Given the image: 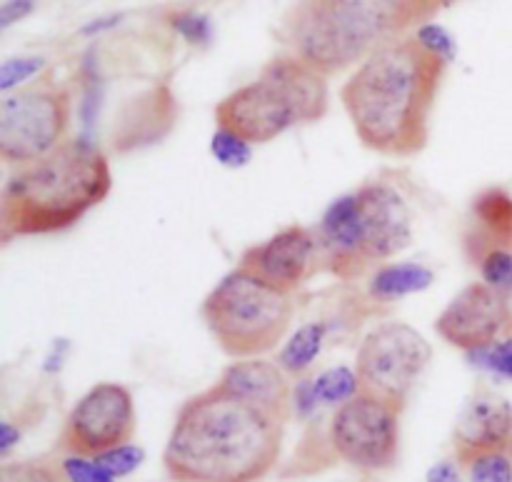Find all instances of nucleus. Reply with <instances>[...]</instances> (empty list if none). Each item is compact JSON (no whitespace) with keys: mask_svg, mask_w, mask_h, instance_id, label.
I'll use <instances>...</instances> for the list:
<instances>
[{"mask_svg":"<svg viewBox=\"0 0 512 482\" xmlns=\"http://www.w3.org/2000/svg\"><path fill=\"white\" fill-rule=\"evenodd\" d=\"M35 3L38 0H5L3 8H0V28L8 30L10 25L23 20L35 8Z\"/></svg>","mask_w":512,"mask_h":482,"instance_id":"obj_31","label":"nucleus"},{"mask_svg":"<svg viewBox=\"0 0 512 482\" xmlns=\"http://www.w3.org/2000/svg\"><path fill=\"white\" fill-rule=\"evenodd\" d=\"M173 28L183 35L188 43L205 45L213 35V25H210L208 15L200 13H180L173 18Z\"/></svg>","mask_w":512,"mask_h":482,"instance_id":"obj_28","label":"nucleus"},{"mask_svg":"<svg viewBox=\"0 0 512 482\" xmlns=\"http://www.w3.org/2000/svg\"><path fill=\"white\" fill-rule=\"evenodd\" d=\"M435 333L455 350L483 353L508 333L503 295L483 280L465 285L438 315Z\"/></svg>","mask_w":512,"mask_h":482,"instance_id":"obj_12","label":"nucleus"},{"mask_svg":"<svg viewBox=\"0 0 512 482\" xmlns=\"http://www.w3.org/2000/svg\"><path fill=\"white\" fill-rule=\"evenodd\" d=\"M415 40H418L428 53L438 55L445 63H450V60L455 58V40L450 38L448 30L440 28V25H423V28L418 30V35H415Z\"/></svg>","mask_w":512,"mask_h":482,"instance_id":"obj_26","label":"nucleus"},{"mask_svg":"<svg viewBox=\"0 0 512 482\" xmlns=\"http://www.w3.org/2000/svg\"><path fill=\"white\" fill-rule=\"evenodd\" d=\"M45 68V58L40 55H20V58H10L0 65V93L8 95L10 90L18 88L20 83L30 80Z\"/></svg>","mask_w":512,"mask_h":482,"instance_id":"obj_25","label":"nucleus"},{"mask_svg":"<svg viewBox=\"0 0 512 482\" xmlns=\"http://www.w3.org/2000/svg\"><path fill=\"white\" fill-rule=\"evenodd\" d=\"M113 188L108 155L70 138L35 163L13 168L0 193V240L63 233L98 208Z\"/></svg>","mask_w":512,"mask_h":482,"instance_id":"obj_3","label":"nucleus"},{"mask_svg":"<svg viewBox=\"0 0 512 482\" xmlns=\"http://www.w3.org/2000/svg\"><path fill=\"white\" fill-rule=\"evenodd\" d=\"M60 465H63L65 475H68V482H115L113 475L105 473L93 458L68 455Z\"/></svg>","mask_w":512,"mask_h":482,"instance_id":"obj_27","label":"nucleus"},{"mask_svg":"<svg viewBox=\"0 0 512 482\" xmlns=\"http://www.w3.org/2000/svg\"><path fill=\"white\" fill-rule=\"evenodd\" d=\"M445 60L418 40L380 43L340 90L360 145L388 158H413L428 145L430 115Z\"/></svg>","mask_w":512,"mask_h":482,"instance_id":"obj_1","label":"nucleus"},{"mask_svg":"<svg viewBox=\"0 0 512 482\" xmlns=\"http://www.w3.org/2000/svg\"><path fill=\"white\" fill-rule=\"evenodd\" d=\"M480 355H483V365L490 373H495L503 380H512V335L500 338L498 343H493Z\"/></svg>","mask_w":512,"mask_h":482,"instance_id":"obj_29","label":"nucleus"},{"mask_svg":"<svg viewBox=\"0 0 512 482\" xmlns=\"http://www.w3.org/2000/svg\"><path fill=\"white\" fill-rule=\"evenodd\" d=\"M470 482H512V458L510 453H490L470 460Z\"/></svg>","mask_w":512,"mask_h":482,"instance_id":"obj_23","label":"nucleus"},{"mask_svg":"<svg viewBox=\"0 0 512 482\" xmlns=\"http://www.w3.org/2000/svg\"><path fill=\"white\" fill-rule=\"evenodd\" d=\"M503 295V303H505V318H508V335H512V285Z\"/></svg>","mask_w":512,"mask_h":482,"instance_id":"obj_35","label":"nucleus"},{"mask_svg":"<svg viewBox=\"0 0 512 482\" xmlns=\"http://www.w3.org/2000/svg\"><path fill=\"white\" fill-rule=\"evenodd\" d=\"M435 273L420 263H393L378 268L370 278L368 293L378 303H393V300L408 298L413 293H423L433 285Z\"/></svg>","mask_w":512,"mask_h":482,"instance_id":"obj_17","label":"nucleus"},{"mask_svg":"<svg viewBox=\"0 0 512 482\" xmlns=\"http://www.w3.org/2000/svg\"><path fill=\"white\" fill-rule=\"evenodd\" d=\"M218 385L243 403L263 410L278 423H288L293 410V388L288 373L278 363L265 358L233 360L220 375Z\"/></svg>","mask_w":512,"mask_h":482,"instance_id":"obj_14","label":"nucleus"},{"mask_svg":"<svg viewBox=\"0 0 512 482\" xmlns=\"http://www.w3.org/2000/svg\"><path fill=\"white\" fill-rule=\"evenodd\" d=\"M138 428L135 400L125 385L98 383L73 405L60 430V450L80 458H98L128 445Z\"/></svg>","mask_w":512,"mask_h":482,"instance_id":"obj_11","label":"nucleus"},{"mask_svg":"<svg viewBox=\"0 0 512 482\" xmlns=\"http://www.w3.org/2000/svg\"><path fill=\"white\" fill-rule=\"evenodd\" d=\"M73 125L70 93L38 83L8 93L0 103V160L10 168L35 163L68 143Z\"/></svg>","mask_w":512,"mask_h":482,"instance_id":"obj_8","label":"nucleus"},{"mask_svg":"<svg viewBox=\"0 0 512 482\" xmlns=\"http://www.w3.org/2000/svg\"><path fill=\"white\" fill-rule=\"evenodd\" d=\"M508 453H510V458H512V440H510V448H508Z\"/></svg>","mask_w":512,"mask_h":482,"instance_id":"obj_36","label":"nucleus"},{"mask_svg":"<svg viewBox=\"0 0 512 482\" xmlns=\"http://www.w3.org/2000/svg\"><path fill=\"white\" fill-rule=\"evenodd\" d=\"M433 360V345L408 323H380L358 348L355 375L360 390L405 405Z\"/></svg>","mask_w":512,"mask_h":482,"instance_id":"obj_9","label":"nucleus"},{"mask_svg":"<svg viewBox=\"0 0 512 482\" xmlns=\"http://www.w3.org/2000/svg\"><path fill=\"white\" fill-rule=\"evenodd\" d=\"M283 430L215 383L178 410L163 465L175 482H258L278 463Z\"/></svg>","mask_w":512,"mask_h":482,"instance_id":"obj_2","label":"nucleus"},{"mask_svg":"<svg viewBox=\"0 0 512 482\" xmlns=\"http://www.w3.org/2000/svg\"><path fill=\"white\" fill-rule=\"evenodd\" d=\"M328 110V83L305 60L275 58L253 83L233 90L215 105V123L260 145L298 125L320 120Z\"/></svg>","mask_w":512,"mask_h":482,"instance_id":"obj_5","label":"nucleus"},{"mask_svg":"<svg viewBox=\"0 0 512 482\" xmlns=\"http://www.w3.org/2000/svg\"><path fill=\"white\" fill-rule=\"evenodd\" d=\"M400 413L403 405L360 390L333 413L330 445L353 468L390 470L400 453Z\"/></svg>","mask_w":512,"mask_h":482,"instance_id":"obj_10","label":"nucleus"},{"mask_svg":"<svg viewBox=\"0 0 512 482\" xmlns=\"http://www.w3.org/2000/svg\"><path fill=\"white\" fill-rule=\"evenodd\" d=\"M413 240V215L403 195L388 183H365L340 195L320 220L318 243L325 268L355 278L373 263L403 253Z\"/></svg>","mask_w":512,"mask_h":482,"instance_id":"obj_4","label":"nucleus"},{"mask_svg":"<svg viewBox=\"0 0 512 482\" xmlns=\"http://www.w3.org/2000/svg\"><path fill=\"white\" fill-rule=\"evenodd\" d=\"M325 323H305L285 340V345L278 353V365L288 375H295V378H303L310 368L315 365V360L320 358V350H323L325 343Z\"/></svg>","mask_w":512,"mask_h":482,"instance_id":"obj_18","label":"nucleus"},{"mask_svg":"<svg viewBox=\"0 0 512 482\" xmlns=\"http://www.w3.org/2000/svg\"><path fill=\"white\" fill-rule=\"evenodd\" d=\"M93 460L105 470V473L113 475V478H125V475L135 473V470L140 468V463L145 460V453L143 448H138V445L128 443V445H120V448L108 450V453L98 455V458Z\"/></svg>","mask_w":512,"mask_h":482,"instance_id":"obj_24","label":"nucleus"},{"mask_svg":"<svg viewBox=\"0 0 512 482\" xmlns=\"http://www.w3.org/2000/svg\"><path fill=\"white\" fill-rule=\"evenodd\" d=\"M512 440V405L495 393L468 400L455 425V453L463 465L480 455L508 453Z\"/></svg>","mask_w":512,"mask_h":482,"instance_id":"obj_15","label":"nucleus"},{"mask_svg":"<svg viewBox=\"0 0 512 482\" xmlns=\"http://www.w3.org/2000/svg\"><path fill=\"white\" fill-rule=\"evenodd\" d=\"M473 223L468 248L475 260L490 248H512V195L508 190H483L473 203Z\"/></svg>","mask_w":512,"mask_h":482,"instance_id":"obj_16","label":"nucleus"},{"mask_svg":"<svg viewBox=\"0 0 512 482\" xmlns=\"http://www.w3.org/2000/svg\"><path fill=\"white\" fill-rule=\"evenodd\" d=\"M15 443H20V430L15 428L13 423H3L0 425V455L8 458L13 453Z\"/></svg>","mask_w":512,"mask_h":482,"instance_id":"obj_32","label":"nucleus"},{"mask_svg":"<svg viewBox=\"0 0 512 482\" xmlns=\"http://www.w3.org/2000/svg\"><path fill=\"white\" fill-rule=\"evenodd\" d=\"M478 268L483 275V283H488L498 293H505L512 285V248L485 250L478 258Z\"/></svg>","mask_w":512,"mask_h":482,"instance_id":"obj_22","label":"nucleus"},{"mask_svg":"<svg viewBox=\"0 0 512 482\" xmlns=\"http://www.w3.org/2000/svg\"><path fill=\"white\" fill-rule=\"evenodd\" d=\"M318 258V235L303 225H290L265 243L245 250L238 265L255 273L258 278L268 280L275 288L285 290V293H295L310 278V273L318 265Z\"/></svg>","mask_w":512,"mask_h":482,"instance_id":"obj_13","label":"nucleus"},{"mask_svg":"<svg viewBox=\"0 0 512 482\" xmlns=\"http://www.w3.org/2000/svg\"><path fill=\"white\" fill-rule=\"evenodd\" d=\"M313 385L320 405H338L340 408L360 393V380L355 375V368H345V365L320 373L313 380Z\"/></svg>","mask_w":512,"mask_h":482,"instance_id":"obj_19","label":"nucleus"},{"mask_svg":"<svg viewBox=\"0 0 512 482\" xmlns=\"http://www.w3.org/2000/svg\"><path fill=\"white\" fill-rule=\"evenodd\" d=\"M428 482H460V473L453 463H438L428 473Z\"/></svg>","mask_w":512,"mask_h":482,"instance_id":"obj_33","label":"nucleus"},{"mask_svg":"<svg viewBox=\"0 0 512 482\" xmlns=\"http://www.w3.org/2000/svg\"><path fill=\"white\" fill-rule=\"evenodd\" d=\"M123 20V15H105V18H95L90 20L88 25L83 28V35H98V33H105V30L115 28V25Z\"/></svg>","mask_w":512,"mask_h":482,"instance_id":"obj_34","label":"nucleus"},{"mask_svg":"<svg viewBox=\"0 0 512 482\" xmlns=\"http://www.w3.org/2000/svg\"><path fill=\"white\" fill-rule=\"evenodd\" d=\"M293 403H295V410H298L303 418L313 415V410L320 405L318 395H315L313 380H300L298 388L293 390Z\"/></svg>","mask_w":512,"mask_h":482,"instance_id":"obj_30","label":"nucleus"},{"mask_svg":"<svg viewBox=\"0 0 512 482\" xmlns=\"http://www.w3.org/2000/svg\"><path fill=\"white\" fill-rule=\"evenodd\" d=\"M413 0H300L290 18V43L323 75L373 53Z\"/></svg>","mask_w":512,"mask_h":482,"instance_id":"obj_6","label":"nucleus"},{"mask_svg":"<svg viewBox=\"0 0 512 482\" xmlns=\"http://www.w3.org/2000/svg\"><path fill=\"white\" fill-rule=\"evenodd\" d=\"M210 153L225 168H243L253 158V143L228 128H215L213 138H210Z\"/></svg>","mask_w":512,"mask_h":482,"instance_id":"obj_21","label":"nucleus"},{"mask_svg":"<svg viewBox=\"0 0 512 482\" xmlns=\"http://www.w3.org/2000/svg\"><path fill=\"white\" fill-rule=\"evenodd\" d=\"M0 482H68L63 465L48 458L18 460L0 468Z\"/></svg>","mask_w":512,"mask_h":482,"instance_id":"obj_20","label":"nucleus"},{"mask_svg":"<svg viewBox=\"0 0 512 482\" xmlns=\"http://www.w3.org/2000/svg\"><path fill=\"white\" fill-rule=\"evenodd\" d=\"M295 318L293 293L235 268L205 295L203 320L218 348L233 360L263 358L288 335Z\"/></svg>","mask_w":512,"mask_h":482,"instance_id":"obj_7","label":"nucleus"}]
</instances>
